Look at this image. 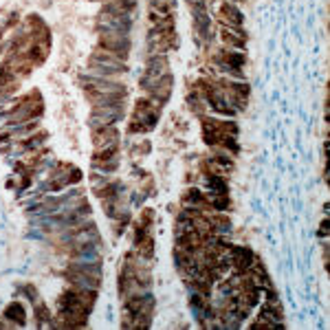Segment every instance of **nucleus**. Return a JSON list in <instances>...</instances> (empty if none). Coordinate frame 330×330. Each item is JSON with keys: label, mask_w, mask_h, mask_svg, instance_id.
<instances>
[{"label": "nucleus", "mask_w": 330, "mask_h": 330, "mask_svg": "<svg viewBox=\"0 0 330 330\" xmlns=\"http://www.w3.org/2000/svg\"><path fill=\"white\" fill-rule=\"evenodd\" d=\"M117 141V130L115 128H110V125H106V128H102V130H95V143H97V147H102V145H110V143H115Z\"/></svg>", "instance_id": "nucleus-1"}, {"label": "nucleus", "mask_w": 330, "mask_h": 330, "mask_svg": "<svg viewBox=\"0 0 330 330\" xmlns=\"http://www.w3.org/2000/svg\"><path fill=\"white\" fill-rule=\"evenodd\" d=\"M165 68H167V62H165V60H152L150 62V75H163L165 73Z\"/></svg>", "instance_id": "nucleus-2"}, {"label": "nucleus", "mask_w": 330, "mask_h": 330, "mask_svg": "<svg viewBox=\"0 0 330 330\" xmlns=\"http://www.w3.org/2000/svg\"><path fill=\"white\" fill-rule=\"evenodd\" d=\"M9 319H16L18 324H22V308L18 306V304H11L9 308H7V312H5Z\"/></svg>", "instance_id": "nucleus-3"}]
</instances>
